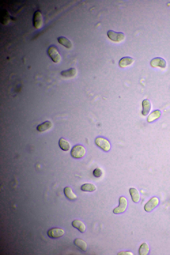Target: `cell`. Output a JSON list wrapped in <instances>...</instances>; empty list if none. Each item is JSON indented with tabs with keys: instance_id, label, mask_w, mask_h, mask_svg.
I'll return each instance as SVG.
<instances>
[{
	"instance_id": "cell-1",
	"label": "cell",
	"mask_w": 170,
	"mask_h": 255,
	"mask_svg": "<svg viewBox=\"0 0 170 255\" xmlns=\"http://www.w3.org/2000/svg\"><path fill=\"white\" fill-rule=\"evenodd\" d=\"M71 155L74 158H83L86 153V150L83 145H76L71 151Z\"/></svg>"
},
{
	"instance_id": "cell-2",
	"label": "cell",
	"mask_w": 170,
	"mask_h": 255,
	"mask_svg": "<svg viewBox=\"0 0 170 255\" xmlns=\"http://www.w3.org/2000/svg\"><path fill=\"white\" fill-rule=\"evenodd\" d=\"M95 143L97 146L105 152H108L111 149V145L109 141L102 137L96 139Z\"/></svg>"
},
{
	"instance_id": "cell-3",
	"label": "cell",
	"mask_w": 170,
	"mask_h": 255,
	"mask_svg": "<svg viewBox=\"0 0 170 255\" xmlns=\"http://www.w3.org/2000/svg\"><path fill=\"white\" fill-rule=\"evenodd\" d=\"M107 36L111 40L115 42L121 41L125 38L124 34L122 32H117L113 30H109L107 32Z\"/></svg>"
},
{
	"instance_id": "cell-4",
	"label": "cell",
	"mask_w": 170,
	"mask_h": 255,
	"mask_svg": "<svg viewBox=\"0 0 170 255\" xmlns=\"http://www.w3.org/2000/svg\"><path fill=\"white\" fill-rule=\"evenodd\" d=\"M119 206L113 210L115 214L122 213L126 210L127 205L128 201L127 199L124 197H121L119 200Z\"/></svg>"
},
{
	"instance_id": "cell-5",
	"label": "cell",
	"mask_w": 170,
	"mask_h": 255,
	"mask_svg": "<svg viewBox=\"0 0 170 255\" xmlns=\"http://www.w3.org/2000/svg\"><path fill=\"white\" fill-rule=\"evenodd\" d=\"M48 54L52 61L55 63H57L61 60V56L57 48L53 46L49 48Z\"/></svg>"
},
{
	"instance_id": "cell-6",
	"label": "cell",
	"mask_w": 170,
	"mask_h": 255,
	"mask_svg": "<svg viewBox=\"0 0 170 255\" xmlns=\"http://www.w3.org/2000/svg\"><path fill=\"white\" fill-rule=\"evenodd\" d=\"M33 24L35 28L37 29L41 28L43 24V17L41 12L37 11L35 13Z\"/></svg>"
},
{
	"instance_id": "cell-7",
	"label": "cell",
	"mask_w": 170,
	"mask_h": 255,
	"mask_svg": "<svg viewBox=\"0 0 170 255\" xmlns=\"http://www.w3.org/2000/svg\"><path fill=\"white\" fill-rule=\"evenodd\" d=\"M159 200L156 197H154L151 199L145 205L144 209L147 212H150L153 210L159 203Z\"/></svg>"
},
{
	"instance_id": "cell-8",
	"label": "cell",
	"mask_w": 170,
	"mask_h": 255,
	"mask_svg": "<svg viewBox=\"0 0 170 255\" xmlns=\"http://www.w3.org/2000/svg\"><path fill=\"white\" fill-rule=\"evenodd\" d=\"M64 234L65 231L63 229L58 228L52 229L49 230L48 232L49 236L53 238H60Z\"/></svg>"
},
{
	"instance_id": "cell-9",
	"label": "cell",
	"mask_w": 170,
	"mask_h": 255,
	"mask_svg": "<svg viewBox=\"0 0 170 255\" xmlns=\"http://www.w3.org/2000/svg\"><path fill=\"white\" fill-rule=\"evenodd\" d=\"M151 65L153 67H159L165 68L167 66V63L164 59L161 58H156L152 59L151 63Z\"/></svg>"
},
{
	"instance_id": "cell-10",
	"label": "cell",
	"mask_w": 170,
	"mask_h": 255,
	"mask_svg": "<svg viewBox=\"0 0 170 255\" xmlns=\"http://www.w3.org/2000/svg\"><path fill=\"white\" fill-rule=\"evenodd\" d=\"M142 114L144 116H147L148 115L151 108L150 102L147 99H145L142 102Z\"/></svg>"
},
{
	"instance_id": "cell-11",
	"label": "cell",
	"mask_w": 170,
	"mask_h": 255,
	"mask_svg": "<svg viewBox=\"0 0 170 255\" xmlns=\"http://www.w3.org/2000/svg\"><path fill=\"white\" fill-rule=\"evenodd\" d=\"M134 59L130 57H125L122 58L119 62V66L124 67L130 65L134 62Z\"/></svg>"
},
{
	"instance_id": "cell-12",
	"label": "cell",
	"mask_w": 170,
	"mask_h": 255,
	"mask_svg": "<svg viewBox=\"0 0 170 255\" xmlns=\"http://www.w3.org/2000/svg\"><path fill=\"white\" fill-rule=\"evenodd\" d=\"M130 193L131 195L133 201L138 203L140 200V195L139 192L135 188H132L129 190Z\"/></svg>"
},
{
	"instance_id": "cell-13",
	"label": "cell",
	"mask_w": 170,
	"mask_h": 255,
	"mask_svg": "<svg viewBox=\"0 0 170 255\" xmlns=\"http://www.w3.org/2000/svg\"><path fill=\"white\" fill-rule=\"evenodd\" d=\"M73 226L77 229L80 232L84 233L86 230V226L81 221L75 220L72 222Z\"/></svg>"
},
{
	"instance_id": "cell-14",
	"label": "cell",
	"mask_w": 170,
	"mask_h": 255,
	"mask_svg": "<svg viewBox=\"0 0 170 255\" xmlns=\"http://www.w3.org/2000/svg\"><path fill=\"white\" fill-rule=\"evenodd\" d=\"M161 115V112L159 110H155L151 112L147 118L149 123L153 122L159 118Z\"/></svg>"
},
{
	"instance_id": "cell-15",
	"label": "cell",
	"mask_w": 170,
	"mask_h": 255,
	"mask_svg": "<svg viewBox=\"0 0 170 255\" xmlns=\"http://www.w3.org/2000/svg\"><path fill=\"white\" fill-rule=\"evenodd\" d=\"M74 244L76 246L81 249L83 252H86L87 249V244L84 241L81 239H76L74 241Z\"/></svg>"
},
{
	"instance_id": "cell-16",
	"label": "cell",
	"mask_w": 170,
	"mask_h": 255,
	"mask_svg": "<svg viewBox=\"0 0 170 255\" xmlns=\"http://www.w3.org/2000/svg\"><path fill=\"white\" fill-rule=\"evenodd\" d=\"M52 123L50 121H46L39 125L37 127V130L42 132L50 129L52 126Z\"/></svg>"
},
{
	"instance_id": "cell-17",
	"label": "cell",
	"mask_w": 170,
	"mask_h": 255,
	"mask_svg": "<svg viewBox=\"0 0 170 255\" xmlns=\"http://www.w3.org/2000/svg\"><path fill=\"white\" fill-rule=\"evenodd\" d=\"M64 192L66 197L70 200H74L77 198V196L73 192L72 189L69 187H67L64 189Z\"/></svg>"
},
{
	"instance_id": "cell-18",
	"label": "cell",
	"mask_w": 170,
	"mask_h": 255,
	"mask_svg": "<svg viewBox=\"0 0 170 255\" xmlns=\"http://www.w3.org/2000/svg\"><path fill=\"white\" fill-rule=\"evenodd\" d=\"M57 40L60 44L67 48L70 49L72 47V43L68 39L65 37H60L58 38Z\"/></svg>"
},
{
	"instance_id": "cell-19",
	"label": "cell",
	"mask_w": 170,
	"mask_h": 255,
	"mask_svg": "<svg viewBox=\"0 0 170 255\" xmlns=\"http://www.w3.org/2000/svg\"><path fill=\"white\" fill-rule=\"evenodd\" d=\"M76 70L74 68H71L68 70L62 71L61 75L65 77H74L76 74Z\"/></svg>"
},
{
	"instance_id": "cell-20",
	"label": "cell",
	"mask_w": 170,
	"mask_h": 255,
	"mask_svg": "<svg viewBox=\"0 0 170 255\" xmlns=\"http://www.w3.org/2000/svg\"><path fill=\"white\" fill-rule=\"evenodd\" d=\"M82 190L85 192H93L96 189V186L92 184H86L82 186Z\"/></svg>"
},
{
	"instance_id": "cell-21",
	"label": "cell",
	"mask_w": 170,
	"mask_h": 255,
	"mask_svg": "<svg viewBox=\"0 0 170 255\" xmlns=\"http://www.w3.org/2000/svg\"><path fill=\"white\" fill-rule=\"evenodd\" d=\"M59 145L60 148L64 151H68L70 148L69 143L64 138H62L60 139Z\"/></svg>"
},
{
	"instance_id": "cell-22",
	"label": "cell",
	"mask_w": 170,
	"mask_h": 255,
	"mask_svg": "<svg viewBox=\"0 0 170 255\" xmlns=\"http://www.w3.org/2000/svg\"><path fill=\"white\" fill-rule=\"evenodd\" d=\"M149 251V246L146 243L142 244L140 246L139 250V253L140 255H147Z\"/></svg>"
},
{
	"instance_id": "cell-23",
	"label": "cell",
	"mask_w": 170,
	"mask_h": 255,
	"mask_svg": "<svg viewBox=\"0 0 170 255\" xmlns=\"http://www.w3.org/2000/svg\"><path fill=\"white\" fill-rule=\"evenodd\" d=\"M93 175L97 178L100 177L102 174V171L100 168H97L93 171Z\"/></svg>"
},
{
	"instance_id": "cell-24",
	"label": "cell",
	"mask_w": 170,
	"mask_h": 255,
	"mask_svg": "<svg viewBox=\"0 0 170 255\" xmlns=\"http://www.w3.org/2000/svg\"><path fill=\"white\" fill-rule=\"evenodd\" d=\"M119 255H133L132 253L130 252H122L118 254Z\"/></svg>"
}]
</instances>
